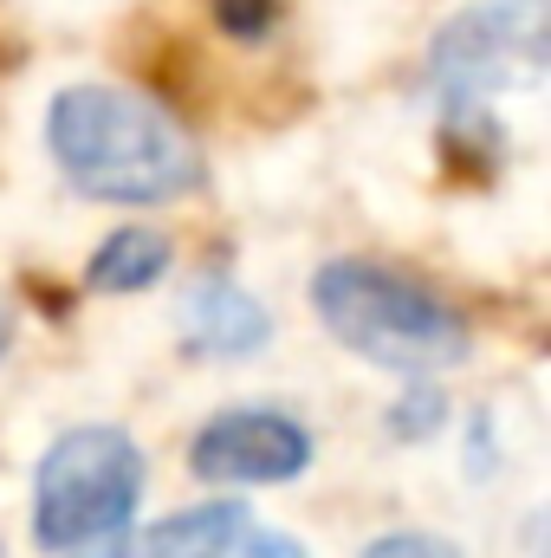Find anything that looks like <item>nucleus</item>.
I'll return each instance as SVG.
<instances>
[{
  "mask_svg": "<svg viewBox=\"0 0 551 558\" xmlns=\"http://www.w3.org/2000/svg\"><path fill=\"white\" fill-rule=\"evenodd\" d=\"M441 422H448V397H441V384H409V390L383 410V428L403 435V441H428V435H441Z\"/></svg>",
  "mask_w": 551,
  "mask_h": 558,
  "instance_id": "obj_9",
  "label": "nucleus"
},
{
  "mask_svg": "<svg viewBox=\"0 0 551 558\" xmlns=\"http://www.w3.org/2000/svg\"><path fill=\"white\" fill-rule=\"evenodd\" d=\"M143 507V448L111 428H65L33 468V539L46 558H131Z\"/></svg>",
  "mask_w": 551,
  "mask_h": 558,
  "instance_id": "obj_2",
  "label": "nucleus"
},
{
  "mask_svg": "<svg viewBox=\"0 0 551 558\" xmlns=\"http://www.w3.org/2000/svg\"><path fill=\"white\" fill-rule=\"evenodd\" d=\"M311 305L344 351L383 371L434 377L474 351L467 318L441 292H428L421 279L396 274V267H377V260H325L311 279Z\"/></svg>",
  "mask_w": 551,
  "mask_h": 558,
  "instance_id": "obj_3",
  "label": "nucleus"
},
{
  "mask_svg": "<svg viewBox=\"0 0 551 558\" xmlns=\"http://www.w3.org/2000/svg\"><path fill=\"white\" fill-rule=\"evenodd\" d=\"M169 260H175V241L162 228H118L91 254L85 286L91 292H143V286H156V279L169 274Z\"/></svg>",
  "mask_w": 551,
  "mask_h": 558,
  "instance_id": "obj_8",
  "label": "nucleus"
},
{
  "mask_svg": "<svg viewBox=\"0 0 551 558\" xmlns=\"http://www.w3.org/2000/svg\"><path fill=\"white\" fill-rule=\"evenodd\" d=\"M215 20L234 39H267L279 20V0H215Z\"/></svg>",
  "mask_w": 551,
  "mask_h": 558,
  "instance_id": "obj_10",
  "label": "nucleus"
},
{
  "mask_svg": "<svg viewBox=\"0 0 551 558\" xmlns=\"http://www.w3.org/2000/svg\"><path fill=\"white\" fill-rule=\"evenodd\" d=\"M247 539V507L241 500H201L143 533L137 558H234Z\"/></svg>",
  "mask_w": 551,
  "mask_h": 558,
  "instance_id": "obj_7",
  "label": "nucleus"
},
{
  "mask_svg": "<svg viewBox=\"0 0 551 558\" xmlns=\"http://www.w3.org/2000/svg\"><path fill=\"white\" fill-rule=\"evenodd\" d=\"M175 318H182V351H195V357H254V351L273 344L267 305L228 274L188 279Z\"/></svg>",
  "mask_w": 551,
  "mask_h": 558,
  "instance_id": "obj_6",
  "label": "nucleus"
},
{
  "mask_svg": "<svg viewBox=\"0 0 551 558\" xmlns=\"http://www.w3.org/2000/svg\"><path fill=\"white\" fill-rule=\"evenodd\" d=\"M546 78V0H480L461 7L428 46V85L454 131L487 124L500 92H532Z\"/></svg>",
  "mask_w": 551,
  "mask_h": 558,
  "instance_id": "obj_4",
  "label": "nucleus"
},
{
  "mask_svg": "<svg viewBox=\"0 0 551 558\" xmlns=\"http://www.w3.org/2000/svg\"><path fill=\"white\" fill-rule=\"evenodd\" d=\"M46 149L78 195L118 208L175 202L201 182L188 131L131 85H65L46 111Z\"/></svg>",
  "mask_w": 551,
  "mask_h": 558,
  "instance_id": "obj_1",
  "label": "nucleus"
},
{
  "mask_svg": "<svg viewBox=\"0 0 551 558\" xmlns=\"http://www.w3.org/2000/svg\"><path fill=\"white\" fill-rule=\"evenodd\" d=\"M247 558H305L285 533H260V539H247Z\"/></svg>",
  "mask_w": 551,
  "mask_h": 558,
  "instance_id": "obj_12",
  "label": "nucleus"
},
{
  "mask_svg": "<svg viewBox=\"0 0 551 558\" xmlns=\"http://www.w3.org/2000/svg\"><path fill=\"white\" fill-rule=\"evenodd\" d=\"M364 558H461V546H448L434 533H383L364 546Z\"/></svg>",
  "mask_w": 551,
  "mask_h": 558,
  "instance_id": "obj_11",
  "label": "nucleus"
},
{
  "mask_svg": "<svg viewBox=\"0 0 551 558\" xmlns=\"http://www.w3.org/2000/svg\"><path fill=\"white\" fill-rule=\"evenodd\" d=\"M311 468V428L285 410H221L188 441V474L208 487H279Z\"/></svg>",
  "mask_w": 551,
  "mask_h": 558,
  "instance_id": "obj_5",
  "label": "nucleus"
},
{
  "mask_svg": "<svg viewBox=\"0 0 551 558\" xmlns=\"http://www.w3.org/2000/svg\"><path fill=\"white\" fill-rule=\"evenodd\" d=\"M7 344H13V318H7V305H0V357H7Z\"/></svg>",
  "mask_w": 551,
  "mask_h": 558,
  "instance_id": "obj_13",
  "label": "nucleus"
}]
</instances>
